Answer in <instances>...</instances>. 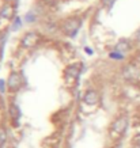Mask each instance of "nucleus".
<instances>
[{"mask_svg":"<svg viewBox=\"0 0 140 148\" xmlns=\"http://www.w3.org/2000/svg\"><path fill=\"white\" fill-rule=\"evenodd\" d=\"M128 128V118L127 117H120L112 124V129L116 135H122Z\"/></svg>","mask_w":140,"mask_h":148,"instance_id":"nucleus-5","label":"nucleus"},{"mask_svg":"<svg viewBox=\"0 0 140 148\" xmlns=\"http://www.w3.org/2000/svg\"><path fill=\"white\" fill-rule=\"evenodd\" d=\"M94 0H30L36 27L65 38L84 26Z\"/></svg>","mask_w":140,"mask_h":148,"instance_id":"nucleus-2","label":"nucleus"},{"mask_svg":"<svg viewBox=\"0 0 140 148\" xmlns=\"http://www.w3.org/2000/svg\"><path fill=\"white\" fill-rule=\"evenodd\" d=\"M84 27L93 49L121 63L140 46V0H94Z\"/></svg>","mask_w":140,"mask_h":148,"instance_id":"nucleus-1","label":"nucleus"},{"mask_svg":"<svg viewBox=\"0 0 140 148\" xmlns=\"http://www.w3.org/2000/svg\"><path fill=\"white\" fill-rule=\"evenodd\" d=\"M5 141H7V132H5V129H1V128H0V147H1Z\"/></svg>","mask_w":140,"mask_h":148,"instance_id":"nucleus-6","label":"nucleus"},{"mask_svg":"<svg viewBox=\"0 0 140 148\" xmlns=\"http://www.w3.org/2000/svg\"><path fill=\"white\" fill-rule=\"evenodd\" d=\"M21 11V0H0V61L10 34L16 25Z\"/></svg>","mask_w":140,"mask_h":148,"instance_id":"nucleus-3","label":"nucleus"},{"mask_svg":"<svg viewBox=\"0 0 140 148\" xmlns=\"http://www.w3.org/2000/svg\"><path fill=\"white\" fill-rule=\"evenodd\" d=\"M100 99H101L100 91H97L95 88H89L83 94V102L89 105V106H95L97 103L100 102Z\"/></svg>","mask_w":140,"mask_h":148,"instance_id":"nucleus-4","label":"nucleus"}]
</instances>
